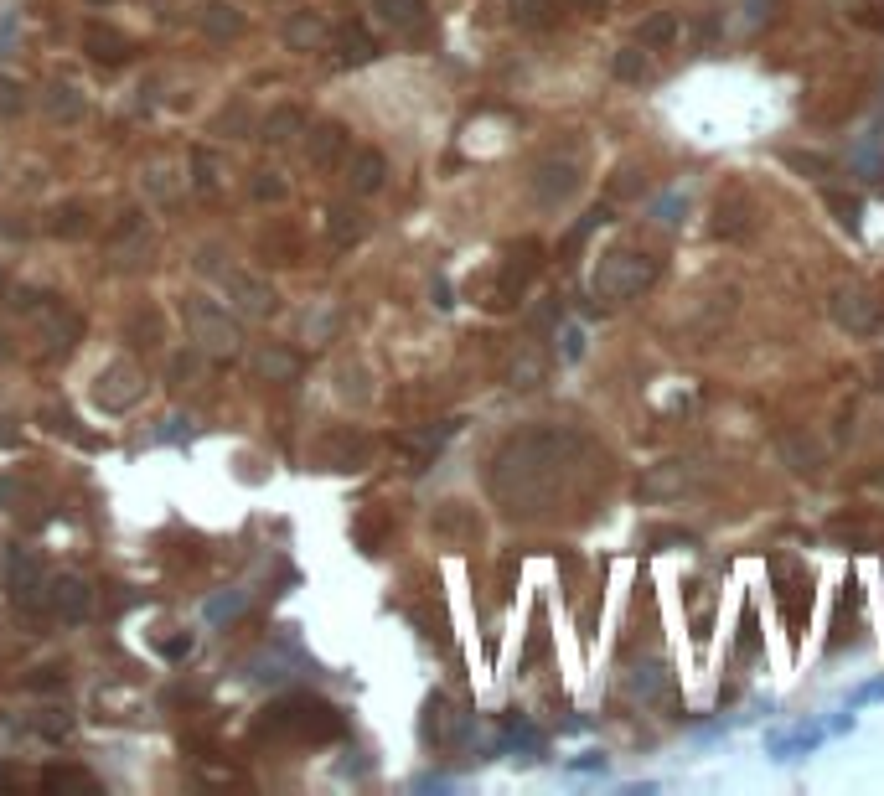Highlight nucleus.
I'll return each mask as SVG.
<instances>
[{
	"label": "nucleus",
	"mask_w": 884,
	"mask_h": 796,
	"mask_svg": "<svg viewBox=\"0 0 884 796\" xmlns=\"http://www.w3.org/2000/svg\"><path fill=\"white\" fill-rule=\"evenodd\" d=\"M574 445H579V435H569V430H528V435L507 440V450L497 455V471H492V492L512 512H543L559 497Z\"/></svg>",
	"instance_id": "nucleus-1"
},
{
	"label": "nucleus",
	"mask_w": 884,
	"mask_h": 796,
	"mask_svg": "<svg viewBox=\"0 0 884 796\" xmlns=\"http://www.w3.org/2000/svg\"><path fill=\"white\" fill-rule=\"evenodd\" d=\"M657 274H662V264L647 249H611V254H600V264L590 274V290H595V300L621 305V300L647 295L657 285Z\"/></svg>",
	"instance_id": "nucleus-2"
},
{
	"label": "nucleus",
	"mask_w": 884,
	"mask_h": 796,
	"mask_svg": "<svg viewBox=\"0 0 884 796\" xmlns=\"http://www.w3.org/2000/svg\"><path fill=\"white\" fill-rule=\"evenodd\" d=\"M828 316H833L848 336H869V331H879V321H884V300H879L864 280H848V285H833Z\"/></svg>",
	"instance_id": "nucleus-3"
},
{
	"label": "nucleus",
	"mask_w": 884,
	"mask_h": 796,
	"mask_svg": "<svg viewBox=\"0 0 884 796\" xmlns=\"http://www.w3.org/2000/svg\"><path fill=\"white\" fill-rule=\"evenodd\" d=\"M187 321H192V336H197V347H202V352H212V357H233V347H238V326H233L228 316H218L212 305L192 300V305H187Z\"/></svg>",
	"instance_id": "nucleus-4"
},
{
	"label": "nucleus",
	"mask_w": 884,
	"mask_h": 796,
	"mask_svg": "<svg viewBox=\"0 0 884 796\" xmlns=\"http://www.w3.org/2000/svg\"><path fill=\"white\" fill-rule=\"evenodd\" d=\"M776 574H781V610H786V631H791V641H802L807 610H812V574H807V569H791V564H776Z\"/></svg>",
	"instance_id": "nucleus-5"
},
{
	"label": "nucleus",
	"mask_w": 884,
	"mask_h": 796,
	"mask_svg": "<svg viewBox=\"0 0 884 796\" xmlns=\"http://www.w3.org/2000/svg\"><path fill=\"white\" fill-rule=\"evenodd\" d=\"M626 693L636 698V703H673V693H678V678H673V667L667 662H636L631 672H626Z\"/></svg>",
	"instance_id": "nucleus-6"
},
{
	"label": "nucleus",
	"mask_w": 884,
	"mask_h": 796,
	"mask_svg": "<svg viewBox=\"0 0 884 796\" xmlns=\"http://www.w3.org/2000/svg\"><path fill=\"white\" fill-rule=\"evenodd\" d=\"M579 192V166L574 161H543L538 171H533V197L543 202V207H559V202H569Z\"/></svg>",
	"instance_id": "nucleus-7"
},
{
	"label": "nucleus",
	"mask_w": 884,
	"mask_h": 796,
	"mask_svg": "<svg viewBox=\"0 0 884 796\" xmlns=\"http://www.w3.org/2000/svg\"><path fill=\"white\" fill-rule=\"evenodd\" d=\"M848 166L859 171L864 181H874L879 171H884V114L874 119V125L853 140V150H848Z\"/></svg>",
	"instance_id": "nucleus-8"
},
{
	"label": "nucleus",
	"mask_w": 884,
	"mask_h": 796,
	"mask_svg": "<svg viewBox=\"0 0 884 796\" xmlns=\"http://www.w3.org/2000/svg\"><path fill=\"white\" fill-rule=\"evenodd\" d=\"M693 481H698V466H693V461H667V466H657V471L642 481V492H647V497H678V492H688Z\"/></svg>",
	"instance_id": "nucleus-9"
},
{
	"label": "nucleus",
	"mask_w": 884,
	"mask_h": 796,
	"mask_svg": "<svg viewBox=\"0 0 884 796\" xmlns=\"http://www.w3.org/2000/svg\"><path fill=\"white\" fill-rule=\"evenodd\" d=\"M52 605H57V616H63V621H83V616H94V590L68 574V579H57Z\"/></svg>",
	"instance_id": "nucleus-10"
},
{
	"label": "nucleus",
	"mask_w": 884,
	"mask_h": 796,
	"mask_svg": "<svg viewBox=\"0 0 884 796\" xmlns=\"http://www.w3.org/2000/svg\"><path fill=\"white\" fill-rule=\"evenodd\" d=\"M83 47H88V52H94V57H99V63H119V57H125V52H130V42H125V37H119V32H114V26H104V21H88V26H83Z\"/></svg>",
	"instance_id": "nucleus-11"
},
{
	"label": "nucleus",
	"mask_w": 884,
	"mask_h": 796,
	"mask_svg": "<svg viewBox=\"0 0 884 796\" xmlns=\"http://www.w3.org/2000/svg\"><path fill=\"white\" fill-rule=\"evenodd\" d=\"M368 218H362L357 207H331V223H326V233H331V243H337V249H352V243H362L368 238Z\"/></svg>",
	"instance_id": "nucleus-12"
},
{
	"label": "nucleus",
	"mask_w": 884,
	"mask_h": 796,
	"mask_svg": "<svg viewBox=\"0 0 884 796\" xmlns=\"http://www.w3.org/2000/svg\"><path fill=\"white\" fill-rule=\"evenodd\" d=\"M306 150H311V166H321V171H326V166H337V161H342V150H347V130H342V125H316Z\"/></svg>",
	"instance_id": "nucleus-13"
},
{
	"label": "nucleus",
	"mask_w": 884,
	"mask_h": 796,
	"mask_svg": "<svg viewBox=\"0 0 884 796\" xmlns=\"http://www.w3.org/2000/svg\"><path fill=\"white\" fill-rule=\"evenodd\" d=\"M383 176H388V161L378 156V150H357V156H352V192H357V197L378 192Z\"/></svg>",
	"instance_id": "nucleus-14"
},
{
	"label": "nucleus",
	"mask_w": 884,
	"mask_h": 796,
	"mask_svg": "<svg viewBox=\"0 0 884 796\" xmlns=\"http://www.w3.org/2000/svg\"><path fill=\"white\" fill-rule=\"evenodd\" d=\"M233 300L243 316H274V290L264 280H233Z\"/></svg>",
	"instance_id": "nucleus-15"
},
{
	"label": "nucleus",
	"mask_w": 884,
	"mask_h": 796,
	"mask_svg": "<svg viewBox=\"0 0 884 796\" xmlns=\"http://www.w3.org/2000/svg\"><path fill=\"white\" fill-rule=\"evenodd\" d=\"M197 26H202V32H212V37H238L243 32V16L233 6H223V0H207V6L197 11Z\"/></svg>",
	"instance_id": "nucleus-16"
},
{
	"label": "nucleus",
	"mask_w": 884,
	"mask_h": 796,
	"mask_svg": "<svg viewBox=\"0 0 884 796\" xmlns=\"http://www.w3.org/2000/svg\"><path fill=\"white\" fill-rule=\"evenodd\" d=\"M822 740H828V729H817V724L807 729V724H802V729H791V734H781V740H771V755H776V760H797V755H807V750H817Z\"/></svg>",
	"instance_id": "nucleus-17"
},
{
	"label": "nucleus",
	"mask_w": 884,
	"mask_h": 796,
	"mask_svg": "<svg viewBox=\"0 0 884 796\" xmlns=\"http://www.w3.org/2000/svg\"><path fill=\"white\" fill-rule=\"evenodd\" d=\"M673 37H678V16L673 11H657L652 21L636 26V47H647V52H657L662 42H673Z\"/></svg>",
	"instance_id": "nucleus-18"
},
{
	"label": "nucleus",
	"mask_w": 884,
	"mask_h": 796,
	"mask_svg": "<svg viewBox=\"0 0 884 796\" xmlns=\"http://www.w3.org/2000/svg\"><path fill=\"white\" fill-rule=\"evenodd\" d=\"M745 212H750L745 197L719 202V223H714V233H719V238H745V233H750V218H745Z\"/></svg>",
	"instance_id": "nucleus-19"
},
{
	"label": "nucleus",
	"mask_w": 884,
	"mask_h": 796,
	"mask_svg": "<svg viewBox=\"0 0 884 796\" xmlns=\"http://www.w3.org/2000/svg\"><path fill=\"white\" fill-rule=\"evenodd\" d=\"M337 47H342V63H368V57L378 52L373 37L362 32V26H342V32H337Z\"/></svg>",
	"instance_id": "nucleus-20"
},
{
	"label": "nucleus",
	"mask_w": 884,
	"mask_h": 796,
	"mask_svg": "<svg viewBox=\"0 0 884 796\" xmlns=\"http://www.w3.org/2000/svg\"><path fill=\"white\" fill-rule=\"evenodd\" d=\"M378 16L388 26H419L424 21V0H378Z\"/></svg>",
	"instance_id": "nucleus-21"
},
{
	"label": "nucleus",
	"mask_w": 884,
	"mask_h": 796,
	"mask_svg": "<svg viewBox=\"0 0 884 796\" xmlns=\"http://www.w3.org/2000/svg\"><path fill=\"white\" fill-rule=\"evenodd\" d=\"M512 21L517 26H548L554 21V0H512Z\"/></svg>",
	"instance_id": "nucleus-22"
},
{
	"label": "nucleus",
	"mask_w": 884,
	"mask_h": 796,
	"mask_svg": "<svg viewBox=\"0 0 884 796\" xmlns=\"http://www.w3.org/2000/svg\"><path fill=\"white\" fill-rule=\"evenodd\" d=\"M652 73V63H647V47H626L621 57H616V78H626V83H642Z\"/></svg>",
	"instance_id": "nucleus-23"
},
{
	"label": "nucleus",
	"mask_w": 884,
	"mask_h": 796,
	"mask_svg": "<svg viewBox=\"0 0 884 796\" xmlns=\"http://www.w3.org/2000/svg\"><path fill=\"white\" fill-rule=\"evenodd\" d=\"M295 130H300V109H274V114L264 119V140H274V145L290 140Z\"/></svg>",
	"instance_id": "nucleus-24"
},
{
	"label": "nucleus",
	"mask_w": 884,
	"mask_h": 796,
	"mask_svg": "<svg viewBox=\"0 0 884 796\" xmlns=\"http://www.w3.org/2000/svg\"><path fill=\"white\" fill-rule=\"evenodd\" d=\"M828 207L838 212V223H843L848 233H859V218H864V202H859V197H843V192L828 187Z\"/></svg>",
	"instance_id": "nucleus-25"
},
{
	"label": "nucleus",
	"mask_w": 884,
	"mask_h": 796,
	"mask_svg": "<svg viewBox=\"0 0 884 796\" xmlns=\"http://www.w3.org/2000/svg\"><path fill=\"white\" fill-rule=\"evenodd\" d=\"M538 378H543V362H538V357H533V352H528V357H517V362H512V383H517V388H533V383H538Z\"/></svg>",
	"instance_id": "nucleus-26"
},
{
	"label": "nucleus",
	"mask_w": 884,
	"mask_h": 796,
	"mask_svg": "<svg viewBox=\"0 0 884 796\" xmlns=\"http://www.w3.org/2000/svg\"><path fill=\"white\" fill-rule=\"evenodd\" d=\"M678 212H688V197H683V192H667V197L657 202V223H662V228H673V223H678Z\"/></svg>",
	"instance_id": "nucleus-27"
},
{
	"label": "nucleus",
	"mask_w": 884,
	"mask_h": 796,
	"mask_svg": "<svg viewBox=\"0 0 884 796\" xmlns=\"http://www.w3.org/2000/svg\"><path fill=\"white\" fill-rule=\"evenodd\" d=\"M740 11H745L740 32H755L760 21H771V0H740Z\"/></svg>",
	"instance_id": "nucleus-28"
},
{
	"label": "nucleus",
	"mask_w": 884,
	"mask_h": 796,
	"mask_svg": "<svg viewBox=\"0 0 884 796\" xmlns=\"http://www.w3.org/2000/svg\"><path fill=\"white\" fill-rule=\"evenodd\" d=\"M740 657H755V605H745L740 616Z\"/></svg>",
	"instance_id": "nucleus-29"
},
{
	"label": "nucleus",
	"mask_w": 884,
	"mask_h": 796,
	"mask_svg": "<svg viewBox=\"0 0 884 796\" xmlns=\"http://www.w3.org/2000/svg\"><path fill=\"white\" fill-rule=\"evenodd\" d=\"M259 373H269V378H290L295 373V357H259Z\"/></svg>",
	"instance_id": "nucleus-30"
},
{
	"label": "nucleus",
	"mask_w": 884,
	"mask_h": 796,
	"mask_svg": "<svg viewBox=\"0 0 884 796\" xmlns=\"http://www.w3.org/2000/svg\"><path fill=\"white\" fill-rule=\"evenodd\" d=\"M316 37H321V21H311V16H306V21H295V26H290V42H300V47H311V42H316Z\"/></svg>",
	"instance_id": "nucleus-31"
},
{
	"label": "nucleus",
	"mask_w": 884,
	"mask_h": 796,
	"mask_svg": "<svg viewBox=\"0 0 884 796\" xmlns=\"http://www.w3.org/2000/svg\"><path fill=\"white\" fill-rule=\"evenodd\" d=\"M285 192V181H274L269 171H264V181H254V197H280Z\"/></svg>",
	"instance_id": "nucleus-32"
},
{
	"label": "nucleus",
	"mask_w": 884,
	"mask_h": 796,
	"mask_svg": "<svg viewBox=\"0 0 884 796\" xmlns=\"http://www.w3.org/2000/svg\"><path fill=\"white\" fill-rule=\"evenodd\" d=\"M233 610H238V595H228V600H218V605H207V616H212V621H223V616H233Z\"/></svg>",
	"instance_id": "nucleus-33"
},
{
	"label": "nucleus",
	"mask_w": 884,
	"mask_h": 796,
	"mask_svg": "<svg viewBox=\"0 0 884 796\" xmlns=\"http://www.w3.org/2000/svg\"><path fill=\"white\" fill-rule=\"evenodd\" d=\"M574 6H585V11H600V6H605V0H574Z\"/></svg>",
	"instance_id": "nucleus-34"
},
{
	"label": "nucleus",
	"mask_w": 884,
	"mask_h": 796,
	"mask_svg": "<svg viewBox=\"0 0 884 796\" xmlns=\"http://www.w3.org/2000/svg\"><path fill=\"white\" fill-rule=\"evenodd\" d=\"M0 285H6V269H0Z\"/></svg>",
	"instance_id": "nucleus-35"
},
{
	"label": "nucleus",
	"mask_w": 884,
	"mask_h": 796,
	"mask_svg": "<svg viewBox=\"0 0 884 796\" xmlns=\"http://www.w3.org/2000/svg\"><path fill=\"white\" fill-rule=\"evenodd\" d=\"M879 6H884V0H879Z\"/></svg>",
	"instance_id": "nucleus-36"
}]
</instances>
